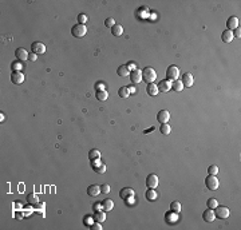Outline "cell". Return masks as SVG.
Returning a JSON list of instances; mask_svg holds the SVG:
<instances>
[{"instance_id":"47","label":"cell","mask_w":241,"mask_h":230,"mask_svg":"<svg viewBox=\"0 0 241 230\" xmlns=\"http://www.w3.org/2000/svg\"><path fill=\"white\" fill-rule=\"evenodd\" d=\"M36 58H38V55H36V54L31 52L30 55H28V60H31V62H35V60H36Z\"/></svg>"},{"instance_id":"45","label":"cell","mask_w":241,"mask_h":230,"mask_svg":"<svg viewBox=\"0 0 241 230\" xmlns=\"http://www.w3.org/2000/svg\"><path fill=\"white\" fill-rule=\"evenodd\" d=\"M125 202H126V205H127V206L135 205V199H134V197H130V198H127V199H125Z\"/></svg>"},{"instance_id":"11","label":"cell","mask_w":241,"mask_h":230,"mask_svg":"<svg viewBox=\"0 0 241 230\" xmlns=\"http://www.w3.org/2000/svg\"><path fill=\"white\" fill-rule=\"evenodd\" d=\"M157 119L161 124L162 123H168L169 119H170V112H169L168 110H161L158 112V115H157Z\"/></svg>"},{"instance_id":"23","label":"cell","mask_w":241,"mask_h":230,"mask_svg":"<svg viewBox=\"0 0 241 230\" xmlns=\"http://www.w3.org/2000/svg\"><path fill=\"white\" fill-rule=\"evenodd\" d=\"M39 202V197L36 195L35 193H31V194H28L27 195V204L28 205H32V206H35Z\"/></svg>"},{"instance_id":"18","label":"cell","mask_w":241,"mask_h":230,"mask_svg":"<svg viewBox=\"0 0 241 230\" xmlns=\"http://www.w3.org/2000/svg\"><path fill=\"white\" fill-rule=\"evenodd\" d=\"M34 210H35V213L39 214V215H44V213H46V204L44 202H38L36 205L34 206Z\"/></svg>"},{"instance_id":"44","label":"cell","mask_w":241,"mask_h":230,"mask_svg":"<svg viewBox=\"0 0 241 230\" xmlns=\"http://www.w3.org/2000/svg\"><path fill=\"white\" fill-rule=\"evenodd\" d=\"M126 67L129 68V71H130V73H131V71H134V70H137V67H135V64H134V62H129L127 64H126Z\"/></svg>"},{"instance_id":"33","label":"cell","mask_w":241,"mask_h":230,"mask_svg":"<svg viewBox=\"0 0 241 230\" xmlns=\"http://www.w3.org/2000/svg\"><path fill=\"white\" fill-rule=\"evenodd\" d=\"M170 210L176 211V213H180V211H181V204L178 201L172 202V204H170Z\"/></svg>"},{"instance_id":"20","label":"cell","mask_w":241,"mask_h":230,"mask_svg":"<svg viewBox=\"0 0 241 230\" xmlns=\"http://www.w3.org/2000/svg\"><path fill=\"white\" fill-rule=\"evenodd\" d=\"M99 193H101V187L98 186V185H91V186H88V189H87V194L91 197L99 195Z\"/></svg>"},{"instance_id":"49","label":"cell","mask_w":241,"mask_h":230,"mask_svg":"<svg viewBox=\"0 0 241 230\" xmlns=\"http://www.w3.org/2000/svg\"><path fill=\"white\" fill-rule=\"evenodd\" d=\"M15 217H16L17 219H21V218H23V217H24V215H23V211H21V210H19V211H16V214H15Z\"/></svg>"},{"instance_id":"7","label":"cell","mask_w":241,"mask_h":230,"mask_svg":"<svg viewBox=\"0 0 241 230\" xmlns=\"http://www.w3.org/2000/svg\"><path fill=\"white\" fill-rule=\"evenodd\" d=\"M28 55H30V54L27 52L26 48H23V47L16 48V51H15V56H16V59L19 62H26L27 59H28Z\"/></svg>"},{"instance_id":"32","label":"cell","mask_w":241,"mask_h":230,"mask_svg":"<svg viewBox=\"0 0 241 230\" xmlns=\"http://www.w3.org/2000/svg\"><path fill=\"white\" fill-rule=\"evenodd\" d=\"M172 88L174 90V91H177V92H180V91H182L184 90V84H182V82L181 80H176V82L173 83V86H172Z\"/></svg>"},{"instance_id":"28","label":"cell","mask_w":241,"mask_h":230,"mask_svg":"<svg viewBox=\"0 0 241 230\" xmlns=\"http://www.w3.org/2000/svg\"><path fill=\"white\" fill-rule=\"evenodd\" d=\"M111 34H113L114 36H120V35L123 34V27L120 24H115L113 28H111Z\"/></svg>"},{"instance_id":"8","label":"cell","mask_w":241,"mask_h":230,"mask_svg":"<svg viewBox=\"0 0 241 230\" xmlns=\"http://www.w3.org/2000/svg\"><path fill=\"white\" fill-rule=\"evenodd\" d=\"M11 80L15 84H21L24 82V74L21 71H13L11 74Z\"/></svg>"},{"instance_id":"37","label":"cell","mask_w":241,"mask_h":230,"mask_svg":"<svg viewBox=\"0 0 241 230\" xmlns=\"http://www.w3.org/2000/svg\"><path fill=\"white\" fill-rule=\"evenodd\" d=\"M105 26L107 27V28H113V27L115 26V20L113 19V17H107V19L105 20Z\"/></svg>"},{"instance_id":"4","label":"cell","mask_w":241,"mask_h":230,"mask_svg":"<svg viewBox=\"0 0 241 230\" xmlns=\"http://www.w3.org/2000/svg\"><path fill=\"white\" fill-rule=\"evenodd\" d=\"M71 32H73V35L75 38H83L84 35H86L87 32V28H86V26L84 24H75L73 27V30H71Z\"/></svg>"},{"instance_id":"46","label":"cell","mask_w":241,"mask_h":230,"mask_svg":"<svg viewBox=\"0 0 241 230\" xmlns=\"http://www.w3.org/2000/svg\"><path fill=\"white\" fill-rule=\"evenodd\" d=\"M102 209V204H99V202H95V204L92 205V210L94 211H98V210H101Z\"/></svg>"},{"instance_id":"35","label":"cell","mask_w":241,"mask_h":230,"mask_svg":"<svg viewBox=\"0 0 241 230\" xmlns=\"http://www.w3.org/2000/svg\"><path fill=\"white\" fill-rule=\"evenodd\" d=\"M31 206H32V205L26 206V207H23V209H21V211H23V215H24V217H28V215H31V214H32L34 211H35Z\"/></svg>"},{"instance_id":"2","label":"cell","mask_w":241,"mask_h":230,"mask_svg":"<svg viewBox=\"0 0 241 230\" xmlns=\"http://www.w3.org/2000/svg\"><path fill=\"white\" fill-rule=\"evenodd\" d=\"M205 185H206V187L209 190L216 191L218 186H220V181H218L217 175H208L206 179H205Z\"/></svg>"},{"instance_id":"48","label":"cell","mask_w":241,"mask_h":230,"mask_svg":"<svg viewBox=\"0 0 241 230\" xmlns=\"http://www.w3.org/2000/svg\"><path fill=\"white\" fill-rule=\"evenodd\" d=\"M233 36H236V38H240V36H241V31H240V27H237V28L234 30V32H233Z\"/></svg>"},{"instance_id":"22","label":"cell","mask_w":241,"mask_h":230,"mask_svg":"<svg viewBox=\"0 0 241 230\" xmlns=\"http://www.w3.org/2000/svg\"><path fill=\"white\" fill-rule=\"evenodd\" d=\"M88 158H90V161H91V162L101 159V151H99V150H97V148H92V150L88 151Z\"/></svg>"},{"instance_id":"27","label":"cell","mask_w":241,"mask_h":230,"mask_svg":"<svg viewBox=\"0 0 241 230\" xmlns=\"http://www.w3.org/2000/svg\"><path fill=\"white\" fill-rule=\"evenodd\" d=\"M146 199L153 202L157 199V193H155V189H149V190L146 191Z\"/></svg>"},{"instance_id":"13","label":"cell","mask_w":241,"mask_h":230,"mask_svg":"<svg viewBox=\"0 0 241 230\" xmlns=\"http://www.w3.org/2000/svg\"><path fill=\"white\" fill-rule=\"evenodd\" d=\"M239 17L237 16H230L229 19H228V21H226V27H228V30L229 31H232V30H236L239 27Z\"/></svg>"},{"instance_id":"36","label":"cell","mask_w":241,"mask_h":230,"mask_svg":"<svg viewBox=\"0 0 241 230\" xmlns=\"http://www.w3.org/2000/svg\"><path fill=\"white\" fill-rule=\"evenodd\" d=\"M217 206H218V201L216 199V198H210V199L208 201V207H209V209H216Z\"/></svg>"},{"instance_id":"41","label":"cell","mask_w":241,"mask_h":230,"mask_svg":"<svg viewBox=\"0 0 241 230\" xmlns=\"http://www.w3.org/2000/svg\"><path fill=\"white\" fill-rule=\"evenodd\" d=\"M11 68H12V71H20V70H21V63H19V62H13L12 64H11Z\"/></svg>"},{"instance_id":"16","label":"cell","mask_w":241,"mask_h":230,"mask_svg":"<svg viewBox=\"0 0 241 230\" xmlns=\"http://www.w3.org/2000/svg\"><path fill=\"white\" fill-rule=\"evenodd\" d=\"M134 190L131 187H123L122 190H120L119 193V197L122 198V199H127V198H130V197H134Z\"/></svg>"},{"instance_id":"24","label":"cell","mask_w":241,"mask_h":230,"mask_svg":"<svg viewBox=\"0 0 241 230\" xmlns=\"http://www.w3.org/2000/svg\"><path fill=\"white\" fill-rule=\"evenodd\" d=\"M177 214H178V213H176V211H170V213H168V214H166V222H168V223H170V225L176 223L177 221H178Z\"/></svg>"},{"instance_id":"3","label":"cell","mask_w":241,"mask_h":230,"mask_svg":"<svg viewBox=\"0 0 241 230\" xmlns=\"http://www.w3.org/2000/svg\"><path fill=\"white\" fill-rule=\"evenodd\" d=\"M178 76H180V70H178L177 66H170L166 70V78H168V80H170V82H176L178 79Z\"/></svg>"},{"instance_id":"6","label":"cell","mask_w":241,"mask_h":230,"mask_svg":"<svg viewBox=\"0 0 241 230\" xmlns=\"http://www.w3.org/2000/svg\"><path fill=\"white\" fill-rule=\"evenodd\" d=\"M158 177L155 174H149L146 178V186L149 189H157L158 186Z\"/></svg>"},{"instance_id":"15","label":"cell","mask_w":241,"mask_h":230,"mask_svg":"<svg viewBox=\"0 0 241 230\" xmlns=\"http://www.w3.org/2000/svg\"><path fill=\"white\" fill-rule=\"evenodd\" d=\"M130 78H131V82L133 83H141L142 82V70H134L131 71L130 74Z\"/></svg>"},{"instance_id":"42","label":"cell","mask_w":241,"mask_h":230,"mask_svg":"<svg viewBox=\"0 0 241 230\" xmlns=\"http://www.w3.org/2000/svg\"><path fill=\"white\" fill-rule=\"evenodd\" d=\"M91 230H102V225L99 222H94L91 226H90Z\"/></svg>"},{"instance_id":"50","label":"cell","mask_w":241,"mask_h":230,"mask_svg":"<svg viewBox=\"0 0 241 230\" xmlns=\"http://www.w3.org/2000/svg\"><path fill=\"white\" fill-rule=\"evenodd\" d=\"M15 209H17V210H21V209H23V205H21L20 202H15Z\"/></svg>"},{"instance_id":"5","label":"cell","mask_w":241,"mask_h":230,"mask_svg":"<svg viewBox=\"0 0 241 230\" xmlns=\"http://www.w3.org/2000/svg\"><path fill=\"white\" fill-rule=\"evenodd\" d=\"M214 214H216V217L220 218V219H226L228 217H229L230 211H229V209H228L226 206H217Z\"/></svg>"},{"instance_id":"39","label":"cell","mask_w":241,"mask_h":230,"mask_svg":"<svg viewBox=\"0 0 241 230\" xmlns=\"http://www.w3.org/2000/svg\"><path fill=\"white\" fill-rule=\"evenodd\" d=\"M208 171H209V175H217V173H218V167H217L216 165H212V166H209Z\"/></svg>"},{"instance_id":"40","label":"cell","mask_w":241,"mask_h":230,"mask_svg":"<svg viewBox=\"0 0 241 230\" xmlns=\"http://www.w3.org/2000/svg\"><path fill=\"white\" fill-rule=\"evenodd\" d=\"M111 191V189H110V185H107V183H103L101 186V193H103V194H109Z\"/></svg>"},{"instance_id":"31","label":"cell","mask_w":241,"mask_h":230,"mask_svg":"<svg viewBox=\"0 0 241 230\" xmlns=\"http://www.w3.org/2000/svg\"><path fill=\"white\" fill-rule=\"evenodd\" d=\"M118 95L120 98H129L130 96V91H129V87H120L118 91Z\"/></svg>"},{"instance_id":"29","label":"cell","mask_w":241,"mask_h":230,"mask_svg":"<svg viewBox=\"0 0 241 230\" xmlns=\"http://www.w3.org/2000/svg\"><path fill=\"white\" fill-rule=\"evenodd\" d=\"M159 131H161V134H163V135H169V134H170V131H172L170 124L162 123V124H161V127H159Z\"/></svg>"},{"instance_id":"9","label":"cell","mask_w":241,"mask_h":230,"mask_svg":"<svg viewBox=\"0 0 241 230\" xmlns=\"http://www.w3.org/2000/svg\"><path fill=\"white\" fill-rule=\"evenodd\" d=\"M172 86H173V83L170 82V80L165 79V80H161L159 82L158 90H159V92H169L172 90Z\"/></svg>"},{"instance_id":"21","label":"cell","mask_w":241,"mask_h":230,"mask_svg":"<svg viewBox=\"0 0 241 230\" xmlns=\"http://www.w3.org/2000/svg\"><path fill=\"white\" fill-rule=\"evenodd\" d=\"M94 219H95V222H99V223H102V222H105V219H106V211H95L94 213Z\"/></svg>"},{"instance_id":"34","label":"cell","mask_w":241,"mask_h":230,"mask_svg":"<svg viewBox=\"0 0 241 230\" xmlns=\"http://www.w3.org/2000/svg\"><path fill=\"white\" fill-rule=\"evenodd\" d=\"M94 222H95V219H94V215H86V217L83 218V223L86 225V226H91Z\"/></svg>"},{"instance_id":"38","label":"cell","mask_w":241,"mask_h":230,"mask_svg":"<svg viewBox=\"0 0 241 230\" xmlns=\"http://www.w3.org/2000/svg\"><path fill=\"white\" fill-rule=\"evenodd\" d=\"M87 20H88V17L84 15V13H79V15H78V23L79 24H84Z\"/></svg>"},{"instance_id":"51","label":"cell","mask_w":241,"mask_h":230,"mask_svg":"<svg viewBox=\"0 0 241 230\" xmlns=\"http://www.w3.org/2000/svg\"><path fill=\"white\" fill-rule=\"evenodd\" d=\"M129 91H130V94H135V92H137V90L134 88V87H129Z\"/></svg>"},{"instance_id":"19","label":"cell","mask_w":241,"mask_h":230,"mask_svg":"<svg viewBox=\"0 0 241 230\" xmlns=\"http://www.w3.org/2000/svg\"><path fill=\"white\" fill-rule=\"evenodd\" d=\"M233 38H234L233 36V31H229V30H225L221 35L222 42H225V43H230L232 40H233Z\"/></svg>"},{"instance_id":"1","label":"cell","mask_w":241,"mask_h":230,"mask_svg":"<svg viewBox=\"0 0 241 230\" xmlns=\"http://www.w3.org/2000/svg\"><path fill=\"white\" fill-rule=\"evenodd\" d=\"M157 79V73L153 67H146V68L142 70V80L149 84V83H154V80Z\"/></svg>"},{"instance_id":"43","label":"cell","mask_w":241,"mask_h":230,"mask_svg":"<svg viewBox=\"0 0 241 230\" xmlns=\"http://www.w3.org/2000/svg\"><path fill=\"white\" fill-rule=\"evenodd\" d=\"M95 90H97V91H103V90H105V84L102 82H98L95 84Z\"/></svg>"},{"instance_id":"10","label":"cell","mask_w":241,"mask_h":230,"mask_svg":"<svg viewBox=\"0 0 241 230\" xmlns=\"http://www.w3.org/2000/svg\"><path fill=\"white\" fill-rule=\"evenodd\" d=\"M31 49H32L34 54L40 55V54L46 52V46H44L43 43H40V42H35V43H32V46H31Z\"/></svg>"},{"instance_id":"12","label":"cell","mask_w":241,"mask_h":230,"mask_svg":"<svg viewBox=\"0 0 241 230\" xmlns=\"http://www.w3.org/2000/svg\"><path fill=\"white\" fill-rule=\"evenodd\" d=\"M182 84H184V87H191L194 83V78H193V75H191L190 73H185L184 76H182Z\"/></svg>"},{"instance_id":"26","label":"cell","mask_w":241,"mask_h":230,"mask_svg":"<svg viewBox=\"0 0 241 230\" xmlns=\"http://www.w3.org/2000/svg\"><path fill=\"white\" fill-rule=\"evenodd\" d=\"M117 74H118L119 76H122V78H125V76H129V75H130V71H129V68L126 67V64H125V66H119V67H118Z\"/></svg>"},{"instance_id":"17","label":"cell","mask_w":241,"mask_h":230,"mask_svg":"<svg viewBox=\"0 0 241 230\" xmlns=\"http://www.w3.org/2000/svg\"><path fill=\"white\" fill-rule=\"evenodd\" d=\"M146 92L149 94L150 96H155V95H158V92H159L158 86L155 84V83H149V84H147V87H146Z\"/></svg>"},{"instance_id":"25","label":"cell","mask_w":241,"mask_h":230,"mask_svg":"<svg viewBox=\"0 0 241 230\" xmlns=\"http://www.w3.org/2000/svg\"><path fill=\"white\" fill-rule=\"evenodd\" d=\"M114 207V202L111 199H105L102 202V210L103 211H111Z\"/></svg>"},{"instance_id":"30","label":"cell","mask_w":241,"mask_h":230,"mask_svg":"<svg viewBox=\"0 0 241 230\" xmlns=\"http://www.w3.org/2000/svg\"><path fill=\"white\" fill-rule=\"evenodd\" d=\"M107 98H109V94L106 92V90H103V91H97V99L98 101L105 102V101H107Z\"/></svg>"},{"instance_id":"14","label":"cell","mask_w":241,"mask_h":230,"mask_svg":"<svg viewBox=\"0 0 241 230\" xmlns=\"http://www.w3.org/2000/svg\"><path fill=\"white\" fill-rule=\"evenodd\" d=\"M202 218H204L205 222H213V221L216 219V214H214L213 209H209V207H208V210H205V211H204Z\"/></svg>"}]
</instances>
